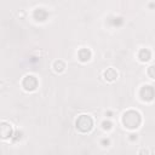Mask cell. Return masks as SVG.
<instances>
[{
    "instance_id": "obj_10",
    "label": "cell",
    "mask_w": 155,
    "mask_h": 155,
    "mask_svg": "<svg viewBox=\"0 0 155 155\" xmlns=\"http://www.w3.org/2000/svg\"><path fill=\"white\" fill-rule=\"evenodd\" d=\"M53 69H55V71H57V73H62V71H64V69H65V63H64L63 61H56V62L53 63Z\"/></svg>"
},
{
    "instance_id": "obj_1",
    "label": "cell",
    "mask_w": 155,
    "mask_h": 155,
    "mask_svg": "<svg viewBox=\"0 0 155 155\" xmlns=\"http://www.w3.org/2000/svg\"><path fill=\"white\" fill-rule=\"evenodd\" d=\"M141 122H142L141 114L136 110H127L122 115V124L125 127H127L130 130H134V128L139 127Z\"/></svg>"
},
{
    "instance_id": "obj_12",
    "label": "cell",
    "mask_w": 155,
    "mask_h": 155,
    "mask_svg": "<svg viewBox=\"0 0 155 155\" xmlns=\"http://www.w3.org/2000/svg\"><path fill=\"white\" fill-rule=\"evenodd\" d=\"M147 73H148V75L151 78V79H155V65H150L148 68Z\"/></svg>"
},
{
    "instance_id": "obj_17",
    "label": "cell",
    "mask_w": 155,
    "mask_h": 155,
    "mask_svg": "<svg viewBox=\"0 0 155 155\" xmlns=\"http://www.w3.org/2000/svg\"><path fill=\"white\" fill-rule=\"evenodd\" d=\"M139 155H148V150H145V149H141V150H139Z\"/></svg>"
},
{
    "instance_id": "obj_8",
    "label": "cell",
    "mask_w": 155,
    "mask_h": 155,
    "mask_svg": "<svg viewBox=\"0 0 155 155\" xmlns=\"http://www.w3.org/2000/svg\"><path fill=\"white\" fill-rule=\"evenodd\" d=\"M33 16H34V18H35L36 21L44 22V21H46L49 14H47L46 10H44V9H36V10L34 11V15H33Z\"/></svg>"
},
{
    "instance_id": "obj_13",
    "label": "cell",
    "mask_w": 155,
    "mask_h": 155,
    "mask_svg": "<svg viewBox=\"0 0 155 155\" xmlns=\"http://www.w3.org/2000/svg\"><path fill=\"white\" fill-rule=\"evenodd\" d=\"M122 18L121 17H114L113 18V21H112V24L113 26H116V27H119V26H121L122 24Z\"/></svg>"
},
{
    "instance_id": "obj_2",
    "label": "cell",
    "mask_w": 155,
    "mask_h": 155,
    "mask_svg": "<svg viewBox=\"0 0 155 155\" xmlns=\"http://www.w3.org/2000/svg\"><path fill=\"white\" fill-rule=\"evenodd\" d=\"M75 126H76V130L80 131L81 133H87L93 127V120L89 115H80L78 116L75 121Z\"/></svg>"
},
{
    "instance_id": "obj_11",
    "label": "cell",
    "mask_w": 155,
    "mask_h": 155,
    "mask_svg": "<svg viewBox=\"0 0 155 155\" xmlns=\"http://www.w3.org/2000/svg\"><path fill=\"white\" fill-rule=\"evenodd\" d=\"M112 127H113V124H112L110 121L104 120V121L102 122V128H103L104 131H109V130H112Z\"/></svg>"
},
{
    "instance_id": "obj_3",
    "label": "cell",
    "mask_w": 155,
    "mask_h": 155,
    "mask_svg": "<svg viewBox=\"0 0 155 155\" xmlns=\"http://www.w3.org/2000/svg\"><path fill=\"white\" fill-rule=\"evenodd\" d=\"M139 97L142 98V101H145V102L153 101L154 97H155V90H154V87L150 86V85L143 86L139 90Z\"/></svg>"
},
{
    "instance_id": "obj_15",
    "label": "cell",
    "mask_w": 155,
    "mask_h": 155,
    "mask_svg": "<svg viewBox=\"0 0 155 155\" xmlns=\"http://www.w3.org/2000/svg\"><path fill=\"white\" fill-rule=\"evenodd\" d=\"M101 144H102L103 147H108V145L110 144V141H109L108 138H103V139L101 141Z\"/></svg>"
},
{
    "instance_id": "obj_5",
    "label": "cell",
    "mask_w": 155,
    "mask_h": 155,
    "mask_svg": "<svg viewBox=\"0 0 155 155\" xmlns=\"http://www.w3.org/2000/svg\"><path fill=\"white\" fill-rule=\"evenodd\" d=\"M12 136H14V131L11 125L5 121L2 122V137L4 139H8V138H12Z\"/></svg>"
},
{
    "instance_id": "obj_6",
    "label": "cell",
    "mask_w": 155,
    "mask_h": 155,
    "mask_svg": "<svg viewBox=\"0 0 155 155\" xmlns=\"http://www.w3.org/2000/svg\"><path fill=\"white\" fill-rule=\"evenodd\" d=\"M78 57H79V59L81 62H89L92 57V52L89 49H81L78 52Z\"/></svg>"
},
{
    "instance_id": "obj_14",
    "label": "cell",
    "mask_w": 155,
    "mask_h": 155,
    "mask_svg": "<svg viewBox=\"0 0 155 155\" xmlns=\"http://www.w3.org/2000/svg\"><path fill=\"white\" fill-rule=\"evenodd\" d=\"M21 138H22V132H16V133L12 136V138H11V139H12V142H15V143H16V142H18Z\"/></svg>"
},
{
    "instance_id": "obj_9",
    "label": "cell",
    "mask_w": 155,
    "mask_h": 155,
    "mask_svg": "<svg viewBox=\"0 0 155 155\" xmlns=\"http://www.w3.org/2000/svg\"><path fill=\"white\" fill-rule=\"evenodd\" d=\"M138 58L142 61V62H148L150 58H151V52L149 49H142L139 52H138Z\"/></svg>"
},
{
    "instance_id": "obj_16",
    "label": "cell",
    "mask_w": 155,
    "mask_h": 155,
    "mask_svg": "<svg viewBox=\"0 0 155 155\" xmlns=\"http://www.w3.org/2000/svg\"><path fill=\"white\" fill-rule=\"evenodd\" d=\"M130 141H137V134H134V133H132V134H130Z\"/></svg>"
},
{
    "instance_id": "obj_4",
    "label": "cell",
    "mask_w": 155,
    "mask_h": 155,
    "mask_svg": "<svg viewBox=\"0 0 155 155\" xmlns=\"http://www.w3.org/2000/svg\"><path fill=\"white\" fill-rule=\"evenodd\" d=\"M22 86L26 91H34L38 87V79L34 75H27L22 81Z\"/></svg>"
},
{
    "instance_id": "obj_7",
    "label": "cell",
    "mask_w": 155,
    "mask_h": 155,
    "mask_svg": "<svg viewBox=\"0 0 155 155\" xmlns=\"http://www.w3.org/2000/svg\"><path fill=\"white\" fill-rule=\"evenodd\" d=\"M103 76H104V79L107 81H114V80H116V78H118V71L114 68H108L107 70H104Z\"/></svg>"
}]
</instances>
